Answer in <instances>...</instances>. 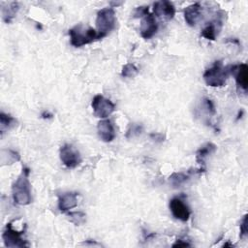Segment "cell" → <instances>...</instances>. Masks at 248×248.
I'll return each instance as SVG.
<instances>
[{"instance_id": "6", "label": "cell", "mask_w": 248, "mask_h": 248, "mask_svg": "<svg viewBox=\"0 0 248 248\" xmlns=\"http://www.w3.org/2000/svg\"><path fill=\"white\" fill-rule=\"evenodd\" d=\"M24 233V230L16 231L13 228L12 223H8L6 229L2 234V238L6 247H26L28 244L26 240L23 239L22 235Z\"/></svg>"}, {"instance_id": "1", "label": "cell", "mask_w": 248, "mask_h": 248, "mask_svg": "<svg viewBox=\"0 0 248 248\" xmlns=\"http://www.w3.org/2000/svg\"><path fill=\"white\" fill-rule=\"evenodd\" d=\"M29 169L23 168L21 174L17 177L12 186L13 200L16 204L27 205L31 202V186L28 179Z\"/></svg>"}, {"instance_id": "8", "label": "cell", "mask_w": 248, "mask_h": 248, "mask_svg": "<svg viewBox=\"0 0 248 248\" xmlns=\"http://www.w3.org/2000/svg\"><path fill=\"white\" fill-rule=\"evenodd\" d=\"M170 210L172 214V216L177 219L180 220L182 222H186L188 221L191 211L188 207V205L184 202V201L179 198V197H175L173 199H171L170 201Z\"/></svg>"}, {"instance_id": "19", "label": "cell", "mask_w": 248, "mask_h": 248, "mask_svg": "<svg viewBox=\"0 0 248 248\" xmlns=\"http://www.w3.org/2000/svg\"><path fill=\"white\" fill-rule=\"evenodd\" d=\"M18 4L16 2L10 3L7 8L2 9V16L5 22H11L18 11Z\"/></svg>"}, {"instance_id": "7", "label": "cell", "mask_w": 248, "mask_h": 248, "mask_svg": "<svg viewBox=\"0 0 248 248\" xmlns=\"http://www.w3.org/2000/svg\"><path fill=\"white\" fill-rule=\"evenodd\" d=\"M59 156L61 162L69 169H75L81 163L79 152L71 144H64L61 146Z\"/></svg>"}, {"instance_id": "18", "label": "cell", "mask_w": 248, "mask_h": 248, "mask_svg": "<svg viewBox=\"0 0 248 248\" xmlns=\"http://www.w3.org/2000/svg\"><path fill=\"white\" fill-rule=\"evenodd\" d=\"M191 176V171L186 172H173L170 177H169V182L173 188L180 187L183 185L185 182L189 180Z\"/></svg>"}, {"instance_id": "23", "label": "cell", "mask_w": 248, "mask_h": 248, "mask_svg": "<svg viewBox=\"0 0 248 248\" xmlns=\"http://www.w3.org/2000/svg\"><path fill=\"white\" fill-rule=\"evenodd\" d=\"M141 132H142V126L133 123V124H130V126L127 130V133H126V137L128 139L138 137L141 134Z\"/></svg>"}, {"instance_id": "17", "label": "cell", "mask_w": 248, "mask_h": 248, "mask_svg": "<svg viewBox=\"0 0 248 248\" xmlns=\"http://www.w3.org/2000/svg\"><path fill=\"white\" fill-rule=\"evenodd\" d=\"M20 160V155L12 149H2L0 152V161L2 165H11Z\"/></svg>"}, {"instance_id": "26", "label": "cell", "mask_w": 248, "mask_h": 248, "mask_svg": "<svg viewBox=\"0 0 248 248\" xmlns=\"http://www.w3.org/2000/svg\"><path fill=\"white\" fill-rule=\"evenodd\" d=\"M147 14H149V9L148 7H138L136 9L135 12V16L136 17H143L144 16H146Z\"/></svg>"}, {"instance_id": "25", "label": "cell", "mask_w": 248, "mask_h": 248, "mask_svg": "<svg viewBox=\"0 0 248 248\" xmlns=\"http://www.w3.org/2000/svg\"><path fill=\"white\" fill-rule=\"evenodd\" d=\"M247 219H248V215L245 214L240 222V237H245L248 233V230H247Z\"/></svg>"}, {"instance_id": "28", "label": "cell", "mask_w": 248, "mask_h": 248, "mask_svg": "<svg viewBox=\"0 0 248 248\" xmlns=\"http://www.w3.org/2000/svg\"><path fill=\"white\" fill-rule=\"evenodd\" d=\"M188 246H191V244L186 241H183L182 239H177L175 243L172 244V247H188Z\"/></svg>"}, {"instance_id": "24", "label": "cell", "mask_w": 248, "mask_h": 248, "mask_svg": "<svg viewBox=\"0 0 248 248\" xmlns=\"http://www.w3.org/2000/svg\"><path fill=\"white\" fill-rule=\"evenodd\" d=\"M202 108H203L206 110V112L209 113L210 115H213V114H215V112H216L215 106H214L213 102H212L210 99H208V98H204V99L202 100Z\"/></svg>"}, {"instance_id": "3", "label": "cell", "mask_w": 248, "mask_h": 248, "mask_svg": "<svg viewBox=\"0 0 248 248\" xmlns=\"http://www.w3.org/2000/svg\"><path fill=\"white\" fill-rule=\"evenodd\" d=\"M71 45L75 47H80L84 45L93 43L102 39L98 32L93 28H85L82 24H78L69 30Z\"/></svg>"}, {"instance_id": "2", "label": "cell", "mask_w": 248, "mask_h": 248, "mask_svg": "<svg viewBox=\"0 0 248 248\" xmlns=\"http://www.w3.org/2000/svg\"><path fill=\"white\" fill-rule=\"evenodd\" d=\"M232 65L224 66L221 60H216L213 65L203 73V79L206 85L211 87H221L226 84L231 76Z\"/></svg>"}, {"instance_id": "21", "label": "cell", "mask_w": 248, "mask_h": 248, "mask_svg": "<svg viewBox=\"0 0 248 248\" xmlns=\"http://www.w3.org/2000/svg\"><path fill=\"white\" fill-rule=\"evenodd\" d=\"M68 217L72 223H74L76 226H80L85 222L86 215L83 212L80 211H75V212H69Z\"/></svg>"}, {"instance_id": "15", "label": "cell", "mask_w": 248, "mask_h": 248, "mask_svg": "<svg viewBox=\"0 0 248 248\" xmlns=\"http://www.w3.org/2000/svg\"><path fill=\"white\" fill-rule=\"evenodd\" d=\"M221 27H222V20L218 18L214 21L208 22L204 26V28L202 30L201 35H202V37L205 38L206 40L214 41L216 39V36L219 34Z\"/></svg>"}, {"instance_id": "5", "label": "cell", "mask_w": 248, "mask_h": 248, "mask_svg": "<svg viewBox=\"0 0 248 248\" xmlns=\"http://www.w3.org/2000/svg\"><path fill=\"white\" fill-rule=\"evenodd\" d=\"M91 107L93 108L94 115L103 119L108 117L115 110V105L109 99H107L100 94L93 98Z\"/></svg>"}, {"instance_id": "27", "label": "cell", "mask_w": 248, "mask_h": 248, "mask_svg": "<svg viewBox=\"0 0 248 248\" xmlns=\"http://www.w3.org/2000/svg\"><path fill=\"white\" fill-rule=\"evenodd\" d=\"M149 136L150 139L156 142H162L165 139V136L162 133H151Z\"/></svg>"}, {"instance_id": "29", "label": "cell", "mask_w": 248, "mask_h": 248, "mask_svg": "<svg viewBox=\"0 0 248 248\" xmlns=\"http://www.w3.org/2000/svg\"><path fill=\"white\" fill-rule=\"evenodd\" d=\"M52 116H53L52 113H50L49 111H44V112L42 113V117L45 118V119H46V118H47V119H48V118H51Z\"/></svg>"}, {"instance_id": "13", "label": "cell", "mask_w": 248, "mask_h": 248, "mask_svg": "<svg viewBox=\"0 0 248 248\" xmlns=\"http://www.w3.org/2000/svg\"><path fill=\"white\" fill-rule=\"evenodd\" d=\"M183 14H184V18L186 23L189 26H195L202 18V8L200 3H194L186 7L184 9Z\"/></svg>"}, {"instance_id": "14", "label": "cell", "mask_w": 248, "mask_h": 248, "mask_svg": "<svg viewBox=\"0 0 248 248\" xmlns=\"http://www.w3.org/2000/svg\"><path fill=\"white\" fill-rule=\"evenodd\" d=\"M78 196L76 192H66L58 196V208L62 212L69 211L78 205Z\"/></svg>"}, {"instance_id": "22", "label": "cell", "mask_w": 248, "mask_h": 248, "mask_svg": "<svg viewBox=\"0 0 248 248\" xmlns=\"http://www.w3.org/2000/svg\"><path fill=\"white\" fill-rule=\"evenodd\" d=\"M139 73L138 68L132 64V63H127L126 65L123 66L122 71H121V76L123 78H133Z\"/></svg>"}, {"instance_id": "20", "label": "cell", "mask_w": 248, "mask_h": 248, "mask_svg": "<svg viewBox=\"0 0 248 248\" xmlns=\"http://www.w3.org/2000/svg\"><path fill=\"white\" fill-rule=\"evenodd\" d=\"M16 122V120L13 116L6 114L4 112H1L0 113V131H1V133L3 134L5 131L12 128Z\"/></svg>"}, {"instance_id": "12", "label": "cell", "mask_w": 248, "mask_h": 248, "mask_svg": "<svg viewBox=\"0 0 248 248\" xmlns=\"http://www.w3.org/2000/svg\"><path fill=\"white\" fill-rule=\"evenodd\" d=\"M97 132L99 138L105 142H110L115 138V130L110 120L103 119L98 122Z\"/></svg>"}, {"instance_id": "9", "label": "cell", "mask_w": 248, "mask_h": 248, "mask_svg": "<svg viewBox=\"0 0 248 248\" xmlns=\"http://www.w3.org/2000/svg\"><path fill=\"white\" fill-rule=\"evenodd\" d=\"M175 15V8L170 1H157L153 5V16L167 20L172 19Z\"/></svg>"}, {"instance_id": "16", "label": "cell", "mask_w": 248, "mask_h": 248, "mask_svg": "<svg viewBox=\"0 0 248 248\" xmlns=\"http://www.w3.org/2000/svg\"><path fill=\"white\" fill-rule=\"evenodd\" d=\"M216 150V145L212 142H207L204 145H202L196 153V160L201 165V170L203 171L205 170L204 168V161L207 156L212 154Z\"/></svg>"}, {"instance_id": "10", "label": "cell", "mask_w": 248, "mask_h": 248, "mask_svg": "<svg viewBox=\"0 0 248 248\" xmlns=\"http://www.w3.org/2000/svg\"><path fill=\"white\" fill-rule=\"evenodd\" d=\"M157 30H158V23L156 22V19L153 14L149 13L141 18L140 31V36L143 39L152 38L156 34Z\"/></svg>"}, {"instance_id": "4", "label": "cell", "mask_w": 248, "mask_h": 248, "mask_svg": "<svg viewBox=\"0 0 248 248\" xmlns=\"http://www.w3.org/2000/svg\"><path fill=\"white\" fill-rule=\"evenodd\" d=\"M115 12L112 8H104L97 13L96 31L101 38L106 37L115 27Z\"/></svg>"}, {"instance_id": "11", "label": "cell", "mask_w": 248, "mask_h": 248, "mask_svg": "<svg viewBox=\"0 0 248 248\" xmlns=\"http://www.w3.org/2000/svg\"><path fill=\"white\" fill-rule=\"evenodd\" d=\"M231 75L234 76L235 82L238 88L246 91L248 84V66L245 63L232 65Z\"/></svg>"}]
</instances>
